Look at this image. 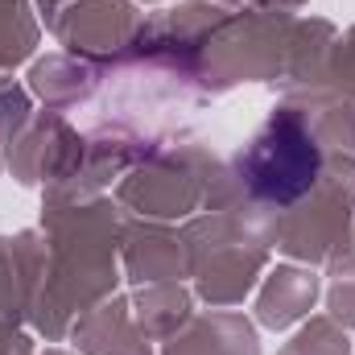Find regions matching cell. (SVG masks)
<instances>
[{"instance_id": "6da1fadb", "label": "cell", "mask_w": 355, "mask_h": 355, "mask_svg": "<svg viewBox=\"0 0 355 355\" xmlns=\"http://www.w3.org/2000/svg\"><path fill=\"white\" fill-rule=\"evenodd\" d=\"M240 178L244 186L265 198V202H297L322 170V153L314 132L306 128V120L297 112H277L268 116V124L248 141V149L240 153Z\"/></svg>"}]
</instances>
